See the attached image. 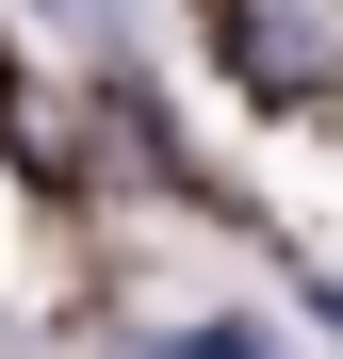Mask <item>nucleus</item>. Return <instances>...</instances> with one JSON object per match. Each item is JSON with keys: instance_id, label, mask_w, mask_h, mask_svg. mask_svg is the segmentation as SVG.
Wrapping results in <instances>:
<instances>
[{"instance_id": "nucleus-1", "label": "nucleus", "mask_w": 343, "mask_h": 359, "mask_svg": "<svg viewBox=\"0 0 343 359\" xmlns=\"http://www.w3.org/2000/svg\"><path fill=\"white\" fill-rule=\"evenodd\" d=\"M213 33L246 49L278 98H327V33H311V17H278V0H213Z\"/></svg>"}, {"instance_id": "nucleus-2", "label": "nucleus", "mask_w": 343, "mask_h": 359, "mask_svg": "<svg viewBox=\"0 0 343 359\" xmlns=\"http://www.w3.org/2000/svg\"><path fill=\"white\" fill-rule=\"evenodd\" d=\"M163 359H278V343H262L246 311H229V327H163Z\"/></svg>"}]
</instances>
